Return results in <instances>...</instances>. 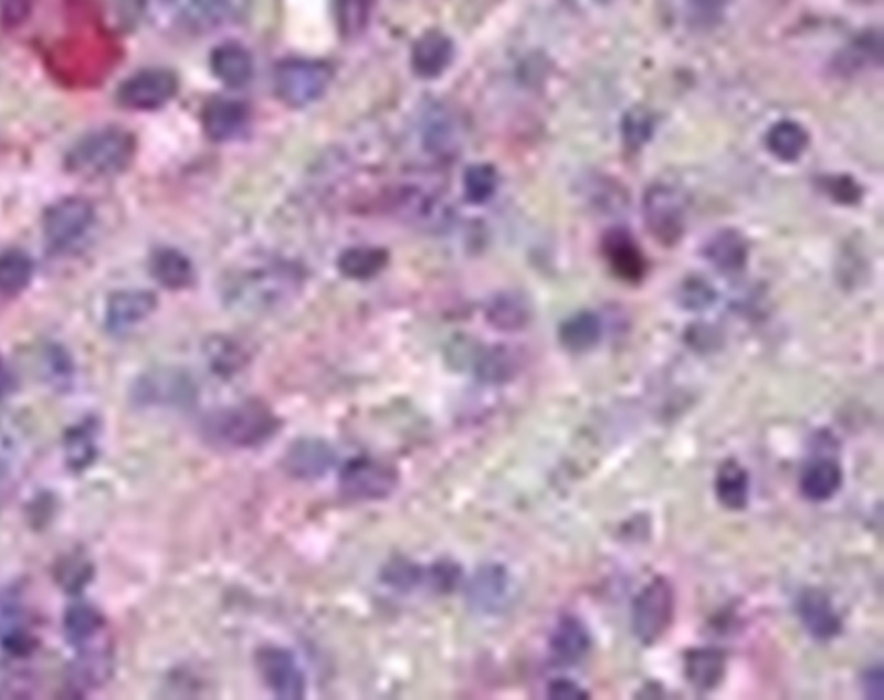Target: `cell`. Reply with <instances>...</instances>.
<instances>
[{
  "label": "cell",
  "instance_id": "obj_1",
  "mask_svg": "<svg viewBox=\"0 0 884 700\" xmlns=\"http://www.w3.org/2000/svg\"><path fill=\"white\" fill-rule=\"evenodd\" d=\"M135 154L134 135L118 126L93 130L69 149L66 166L86 179H105L122 174Z\"/></svg>",
  "mask_w": 884,
  "mask_h": 700
},
{
  "label": "cell",
  "instance_id": "obj_2",
  "mask_svg": "<svg viewBox=\"0 0 884 700\" xmlns=\"http://www.w3.org/2000/svg\"><path fill=\"white\" fill-rule=\"evenodd\" d=\"M280 421L270 409L247 401L244 405L231 407L213 413L204 425L208 436L216 443L235 448H246L267 442L279 431Z\"/></svg>",
  "mask_w": 884,
  "mask_h": 700
},
{
  "label": "cell",
  "instance_id": "obj_3",
  "mask_svg": "<svg viewBox=\"0 0 884 700\" xmlns=\"http://www.w3.org/2000/svg\"><path fill=\"white\" fill-rule=\"evenodd\" d=\"M334 78L328 63L306 57H289L275 66L273 89L289 108H304L318 101Z\"/></svg>",
  "mask_w": 884,
  "mask_h": 700
},
{
  "label": "cell",
  "instance_id": "obj_4",
  "mask_svg": "<svg viewBox=\"0 0 884 700\" xmlns=\"http://www.w3.org/2000/svg\"><path fill=\"white\" fill-rule=\"evenodd\" d=\"M675 614L674 588L659 576L633 602V633L642 645H653L669 632Z\"/></svg>",
  "mask_w": 884,
  "mask_h": 700
},
{
  "label": "cell",
  "instance_id": "obj_5",
  "mask_svg": "<svg viewBox=\"0 0 884 700\" xmlns=\"http://www.w3.org/2000/svg\"><path fill=\"white\" fill-rule=\"evenodd\" d=\"M642 215L648 231L659 243H678L686 227V203L675 187L654 184L642 199Z\"/></svg>",
  "mask_w": 884,
  "mask_h": 700
},
{
  "label": "cell",
  "instance_id": "obj_6",
  "mask_svg": "<svg viewBox=\"0 0 884 700\" xmlns=\"http://www.w3.org/2000/svg\"><path fill=\"white\" fill-rule=\"evenodd\" d=\"M178 92V78L165 68H147L123 81L118 101L128 110L154 111L168 104Z\"/></svg>",
  "mask_w": 884,
  "mask_h": 700
},
{
  "label": "cell",
  "instance_id": "obj_7",
  "mask_svg": "<svg viewBox=\"0 0 884 700\" xmlns=\"http://www.w3.org/2000/svg\"><path fill=\"white\" fill-rule=\"evenodd\" d=\"M396 482V473L391 467L367 457L353 458L339 474L340 491L355 500L388 498Z\"/></svg>",
  "mask_w": 884,
  "mask_h": 700
},
{
  "label": "cell",
  "instance_id": "obj_8",
  "mask_svg": "<svg viewBox=\"0 0 884 700\" xmlns=\"http://www.w3.org/2000/svg\"><path fill=\"white\" fill-rule=\"evenodd\" d=\"M93 207L83 198H65L45 211L44 234L51 246L68 247L80 241L93 223Z\"/></svg>",
  "mask_w": 884,
  "mask_h": 700
},
{
  "label": "cell",
  "instance_id": "obj_9",
  "mask_svg": "<svg viewBox=\"0 0 884 700\" xmlns=\"http://www.w3.org/2000/svg\"><path fill=\"white\" fill-rule=\"evenodd\" d=\"M256 668L275 697L286 700L303 699L306 680L291 652L271 645L259 648L256 652Z\"/></svg>",
  "mask_w": 884,
  "mask_h": 700
},
{
  "label": "cell",
  "instance_id": "obj_10",
  "mask_svg": "<svg viewBox=\"0 0 884 700\" xmlns=\"http://www.w3.org/2000/svg\"><path fill=\"white\" fill-rule=\"evenodd\" d=\"M134 398L142 405H190L195 386L182 370L158 369L144 374L135 382Z\"/></svg>",
  "mask_w": 884,
  "mask_h": 700
},
{
  "label": "cell",
  "instance_id": "obj_11",
  "mask_svg": "<svg viewBox=\"0 0 884 700\" xmlns=\"http://www.w3.org/2000/svg\"><path fill=\"white\" fill-rule=\"evenodd\" d=\"M244 0H189L180 13V26L190 35H206L228 25L243 11Z\"/></svg>",
  "mask_w": 884,
  "mask_h": 700
},
{
  "label": "cell",
  "instance_id": "obj_12",
  "mask_svg": "<svg viewBox=\"0 0 884 700\" xmlns=\"http://www.w3.org/2000/svg\"><path fill=\"white\" fill-rule=\"evenodd\" d=\"M336 460L334 449L324 440L303 437L292 443L283 455V469L295 479H318Z\"/></svg>",
  "mask_w": 884,
  "mask_h": 700
},
{
  "label": "cell",
  "instance_id": "obj_13",
  "mask_svg": "<svg viewBox=\"0 0 884 700\" xmlns=\"http://www.w3.org/2000/svg\"><path fill=\"white\" fill-rule=\"evenodd\" d=\"M158 298L146 289H125L110 296L105 304V325L113 332L128 331L153 315Z\"/></svg>",
  "mask_w": 884,
  "mask_h": 700
},
{
  "label": "cell",
  "instance_id": "obj_14",
  "mask_svg": "<svg viewBox=\"0 0 884 700\" xmlns=\"http://www.w3.org/2000/svg\"><path fill=\"white\" fill-rule=\"evenodd\" d=\"M796 612L805 630L817 640H831L840 635L841 618L819 588H805L796 600Z\"/></svg>",
  "mask_w": 884,
  "mask_h": 700
},
{
  "label": "cell",
  "instance_id": "obj_15",
  "mask_svg": "<svg viewBox=\"0 0 884 700\" xmlns=\"http://www.w3.org/2000/svg\"><path fill=\"white\" fill-rule=\"evenodd\" d=\"M249 122V108L235 99L214 98L202 108L201 123L211 141L237 137Z\"/></svg>",
  "mask_w": 884,
  "mask_h": 700
},
{
  "label": "cell",
  "instance_id": "obj_16",
  "mask_svg": "<svg viewBox=\"0 0 884 700\" xmlns=\"http://www.w3.org/2000/svg\"><path fill=\"white\" fill-rule=\"evenodd\" d=\"M214 77L231 89H243L253 80L255 62L249 51L237 42H225L214 47L210 59Z\"/></svg>",
  "mask_w": 884,
  "mask_h": 700
},
{
  "label": "cell",
  "instance_id": "obj_17",
  "mask_svg": "<svg viewBox=\"0 0 884 700\" xmlns=\"http://www.w3.org/2000/svg\"><path fill=\"white\" fill-rule=\"evenodd\" d=\"M455 56V45L445 33L427 32L413 45L412 68L421 78H437L445 74Z\"/></svg>",
  "mask_w": 884,
  "mask_h": 700
},
{
  "label": "cell",
  "instance_id": "obj_18",
  "mask_svg": "<svg viewBox=\"0 0 884 700\" xmlns=\"http://www.w3.org/2000/svg\"><path fill=\"white\" fill-rule=\"evenodd\" d=\"M684 676L700 693L712 692L726 676V654L719 648H690L684 654Z\"/></svg>",
  "mask_w": 884,
  "mask_h": 700
},
{
  "label": "cell",
  "instance_id": "obj_19",
  "mask_svg": "<svg viewBox=\"0 0 884 700\" xmlns=\"http://www.w3.org/2000/svg\"><path fill=\"white\" fill-rule=\"evenodd\" d=\"M65 460L68 469L83 473L92 466L99 455V422L87 418L68 427L63 440Z\"/></svg>",
  "mask_w": 884,
  "mask_h": 700
},
{
  "label": "cell",
  "instance_id": "obj_20",
  "mask_svg": "<svg viewBox=\"0 0 884 700\" xmlns=\"http://www.w3.org/2000/svg\"><path fill=\"white\" fill-rule=\"evenodd\" d=\"M549 648L553 652L558 663L573 666L584 659L591 648V635L581 620L573 615H566L555 627L549 640Z\"/></svg>",
  "mask_w": 884,
  "mask_h": 700
},
{
  "label": "cell",
  "instance_id": "obj_21",
  "mask_svg": "<svg viewBox=\"0 0 884 700\" xmlns=\"http://www.w3.org/2000/svg\"><path fill=\"white\" fill-rule=\"evenodd\" d=\"M65 635L71 647H92L105 627L104 615L89 603H74L65 612Z\"/></svg>",
  "mask_w": 884,
  "mask_h": 700
},
{
  "label": "cell",
  "instance_id": "obj_22",
  "mask_svg": "<svg viewBox=\"0 0 884 700\" xmlns=\"http://www.w3.org/2000/svg\"><path fill=\"white\" fill-rule=\"evenodd\" d=\"M150 274L163 288L174 291L189 288L190 284L194 282L195 276L192 262L175 247H161L153 253Z\"/></svg>",
  "mask_w": 884,
  "mask_h": 700
},
{
  "label": "cell",
  "instance_id": "obj_23",
  "mask_svg": "<svg viewBox=\"0 0 884 700\" xmlns=\"http://www.w3.org/2000/svg\"><path fill=\"white\" fill-rule=\"evenodd\" d=\"M843 485V470L831 458L814 462L799 479V490L810 502H826L835 497Z\"/></svg>",
  "mask_w": 884,
  "mask_h": 700
},
{
  "label": "cell",
  "instance_id": "obj_24",
  "mask_svg": "<svg viewBox=\"0 0 884 700\" xmlns=\"http://www.w3.org/2000/svg\"><path fill=\"white\" fill-rule=\"evenodd\" d=\"M705 256L715 268L723 271H738L748 262V243L741 232L724 229L708 241Z\"/></svg>",
  "mask_w": 884,
  "mask_h": 700
},
{
  "label": "cell",
  "instance_id": "obj_25",
  "mask_svg": "<svg viewBox=\"0 0 884 700\" xmlns=\"http://www.w3.org/2000/svg\"><path fill=\"white\" fill-rule=\"evenodd\" d=\"M389 264V253L384 247L355 246L340 253L337 268L344 277L353 280H368L379 276Z\"/></svg>",
  "mask_w": 884,
  "mask_h": 700
},
{
  "label": "cell",
  "instance_id": "obj_26",
  "mask_svg": "<svg viewBox=\"0 0 884 700\" xmlns=\"http://www.w3.org/2000/svg\"><path fill=\"white\" fill-rule=\"evenodd\" d=\"M715 495L727 510L741 512L747 509L748 497H750V478L738 462H723L717 478H715Z\"/></svg>",
  "mask_w": 884,
  "mask_h": 700
},
{
  "label": "cell",
  "instance_id": "obj_27",
  "mask_svg": "<svg viewBox=\"0 0 884 700\" xmlns=\"http://www.w3.org/2000/svg\"><path fill=\"white\" fill-rule=\"evenodd\" d=\"M605 252L606 258L618 276L627 280L641 279L645 274V259L629 234L623 231L612 232L606 237Z\"/></svg>",
  "mask_w": 884,
  "mask_h": 700
},
{
  "label": "cell",
  "instance_id": "obj_28",
  "mask_svg": "<svg viewBox=\"0 0 884 700\" xmlns=\"http://www.w3.org/2000/svg\"><path fill=\"white\" fill-rule=\"evenodd\" d=\"M602 331V320L596 313L579 312L560 325L558 337L569 352L582 353L600 343Z\"/></svg>",
  "mask_w": 884,
  "mask_h": 700
},
{
  "label": "cell",
  "instance_id": "obj_29",
  "mask_svg": "<svg viewBox=\"0 0 884 700\" xmlns=\"http://www.w3.org/2000/svg\"><path fill=\"white\" fill-rule=\"evenodd\" d=\"M807 130L792 120H783L769 129L765 144L772 156L784 163L796 162L808 147Z\"/></svg>",
  "mask_w": 884,
  "mask_h": 700
},
{
  "label": "cell",
  "instance_id": "obj_30",
  "mask_svg": "<svg viewBox=\"0 0 884 700\" xmlns=\"http://www.w3.org/2000/svg\"><path fill=\"white\" fill-rule=\"evenodd\" d=\"M485 315L500 331H521L530 320V307L521 292H501L489 303Z\"/></svg>",
  "mask_w": 884,
  "mask_h": 700
},
{
  "label": "cell",
  "instance_id": "obj_31",
  "mask_svg": "<svg viewBox=\"0 0 884 700\" xmlns=\"http://www.w3.org/2000/svg\"><path fill=\"white\" fill-rule=\"evenodd\" d=\"M506 587H508V581H506V573L503 567H482L470 585L469 596L479 608L493 609L505 597Z\"/></svg>",
  "mask_w": 884,
  "mask_h": 700
},
{
  "label": "cell",
  "instance_id": "obj_32",
  "mask_svg": "<svg viewBox=\"0 0 884 700\" xmlns=\"http://www.w3.org/2000/svg\"><path fill=\"white\" fill-rule=\"evenodd\" d=\"M93 571L92 563L83 554H68L59 559L54 569V578L57 585L71 596H77L92 584Z\"/></svg>",
  "mask_w": 884,
  "mask_h": 700
},
{
  "label": "cell",
  "instance_id": "obj_33",
  "mask_svg": "<svg viewBox=\"0 0 884 700\" xmlns=\"http://www.w3.org/2000/svg\"><path fill=\"white\" fill-rule=\"evenodd\" d=\"M33 277V264L23 252H5L0 255V292L16 295L29 286Z\"/></svg>",
  "mask_w": 884,
  "mask_h": 700
},
{
  "label": "cell",
  "instance_id": "obj_34",
  "mask_svg": "<svg viewBox=\"0 0 884 700\" xmlns=\"http://www.w3.org/2000/svg\"><path fill=\"white\" fill-rule=\"evenodd\" d=\"M497 184H500V175L493 165L477 163V165L469 166L463 175L465 198L473 204L488 203L489 199L496 195Z\"/></svg>",
  "mask_w": 884,
  "mask_h": 700
},
{
  "label": "cell",
  "instance_id": "obj_35",
  "mask_svg": "<svg viewBox=\"0 0 884 700\" xmlns=\"http://www.w3.org/2000/svg\"><path fill=\"white\" fill-rule=\"evenodd\" d=\"M373 0H336L337 29L346 41L360 37L372 16Z\"/></svg>",
  "mask_w": 884,
  "mask_h": 700
},
{
  "label": "cell",
  "instance_id": "obj_36",
  "mask_svg": "<svg viewBox=\"0 0 884 700\" xmlns=\"http://www.w3.org/2000/svg\"><path fill=\"white\" fill-rule=\"evenodd\" d=\"M45 377L57 391H68L74 385L75 365L61 344H49L44 353Z\"/></svg>",
  "mask_w": 884,
  "mask_h": 700
},
{
  "label": "cell",
  "instance_id": "obj_37",
  "mask_svg": "<svg viewBox=\"0 0 884 700\" xmlns=\"http://www.w3.org/2000/svg\"><path fill=\"white\" fill-rule=\"evenodd\" d=\"M653 114L645 108H633L623 120V137L629 149H641L653 135Z\"/></svg>",
  "mask_w": 884,
  "mask_h": 700
},
{
  "label": "cell",
  "instance_id": "obj_38",
  "mask_svg": "<svg viewBox=\"0 0 884 700\" xmlns=\"http://www.w3.org/2000/svg\"><path fill=\"white\" fill-rule=\"evenodd\" d=\"M727 0H683L684 14L690 25L710 29L726 13Z\"/></svg>",
  "mask_w": 884,
  "mask_h": 700
},
{
  "label": "cell",
  "instance_id": "obj_39",
  "mask_svg": "<svg viewBox=\"0 0 884 700\" xmlns=\"http://www.w3.org/2000/svg\"><path fill=\"white\" fill-rule=\"evenodd\" d=\"M881 57V41L874 38L872 35L859 38L850 49L844 51L843 56L840 57V69L843 74L847 71H857V69L864 68L869 63Z\"/></svg>",
  "mask_w": 884,
  "mask_h": 700
},
{
  "label": "cell",
  "instance_id": "obj_40",
  "mask_svg": "<svg viewBox=\"0 0 884 700\" xmlns=\"http://www.w3.org/2000/svg\"><path fill=\"white\" fill-rule=\"evenodd\" d=\"M0 648L13 659H26L37 651L38 640L25 624H20L8 632L0 633Z\"/></svg>",
  "mask_w": 884,
  "mask_h": 700
},
{
  "label": "cell",
  "instance_id": "obj_41",
  "mask_svg": "<svg viewBox=\"0 0 884 700\" xmlns=\"http://www.w3.org/2000/svg\"><path fill=\"white\" fill-rule=\"evenodd\" d=\"M679 298H681V303H683L684 308H687V310H703V308H708L714 303L715 292L707 280L698 279V277H690V279L681 286Z\"/></svg>",
  "mask_w": 884,
  "mask_h": 700
},
{
  "label": "cell",
  "instance_id": "obj_42",
  "mask_svg": "<svg viewBox=\"0 0 884 700\" xmlns=\"http://www.w3.org/2000/svg\"><path fill=\"white\" fill-rule=\"evenodd\" d=\"M385 584L392 585V587L404 588V590H410V588L415 587L421 581L422 573L418 567L413 566L410 563H394L391 567L385 569Z\"/></svg>",
  "mask_w": 884,
  "mask_h": 700
},
{
  "label": "cell",
  "instance_id": "obj_43",
  "mask_svg": "<svg viewBox=\"0 0 884 700\" xmlns=\"http://www.w3.org/2000/svg\"><path fill=\"white\" fill-rule=\"evenodd\" d=\"M23 624V608L14 596H0V633Z\"/></svg>",
  "mask_w": 884,
  "mask_h": 700
},
{
  "label": "cell",
  "instance_id": "obj_44",
  "mask_svg": "<svg viewBox=\"0 0 884 700\" xmlns=\"http://www.w3.org/2000/svg\"><path fill=\"white\" fill-rule=\"evenodd\" d=\"M548 697L555 700H585L590 699V693L567 678H558L548 685Z\"/></svg>",
  "mask_w": 884,
  "mask_h": 700
},
{
  "label": "cell",
  "instance_id": "obj_45",
  "mask_svg": "<svg viewBox=\"0 0 884 700\" xmlns=\"http://www.w3.org/2000/svg\"><path fill=\"white\" fill-rule=\"evenodd\" d=\"M2 18L9 25H20L30 13V0H0Z\"/></svg>",
  "mask_w": 884,
  "mask_h": 700
},
{
  "label": "cell",
  "instance_id": "obj_46",
  "mask_svg": "<svg viewBox=\"0 0 884 700\" xmlns=\"http://www.w3.org/2000/svg\"><path fill=\"white\" fill-rule=\"evenodd\" d=\"M831 196L838 199L840 203H855L857 199L860 198V189L852 179L840 177V179L832 182Z\"/></svg>",
  "mask_w": 884,
  "mask_h": 700
},
{
  "label": "cell",
  "instance_id": "obj_47",
  "mask_svg": "<svg viewBox=\"0 0 884 700\" xmlns=\"http://www.w3.org/2000/svg\"><path fill=\"white\" fill-rule=\"evenodd\" d=\"M864 690L868 693V697L871 699H881L883 697V668L881 666H876V668L869 669L868 673L864 675Z\"/></svg>",
  "mask_w": 884,
  "mask_h": 700
},
{
  "label": "cell",
  "instance_id": "obj_48",
  "mask_svg": "<svg viewBox=\"0 0 884 700\" xmlns=\"http://www.w3.org/2000/svg\"><path fill=\"white\" fill-rule=\"evenodd\" d=\"M16 389V377L13 370L5 364L4 358L0 357V401L11 397Z\"/></svg>",
  "mask_w": 884,
  "mask_h": 700
}]
</instances>
